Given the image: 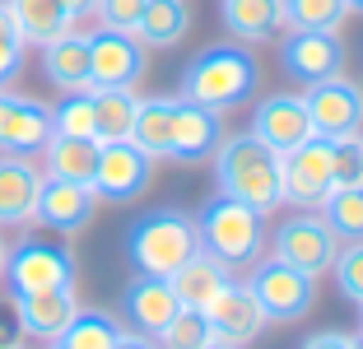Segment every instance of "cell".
Wrapping results in <instances>:
<instances>
[{
    "mask_svg": "<svg viewBox=\"0 0 363 349\" xmlns=\"http://www.w3.org/2000/svg\"><path fill=\"white\" fill-rule=\"evenodd\" d=\"M214 182H219V196L252 205L257 214H275L279 201H284L279 154L270 145H261L252 131H238V135L219 140V149H214Z\"/></svg>",
    "mask_w": 363,
    "mask_h": 349,
    "instance_id": "cell-1",
    "label": "cell"
},
{
    "mask_svg": "<svg viewBox=\"0 0 363 349\" xmlns=\"http://www.w3.org/2000/svg\"><path fill=\"white\" fill-rule=\"evenodd\" d=\"M261 84V65L242 43H224V47H205L186 61L182 70V98L201 103L210 112H233Z\"/></svg>",
    "mask_w": 363,
    "mask_h": 349,
    "instance_id": "cell-2",
    "label": "cell"
},
{
    "mask_svg": "<svg viewBox=\"0 0 363 349\" xmlns=\"http://www.w3.org/2000/svg\"><path fill=\"white\" fill-rule=\"evenodd\" d=\"M201 252V233H196V214L177 210V205H159L130 219L126 228V256L140 275H163L168 279L177 265H186Z\"/></svg>",
    "mask_w": 363,
    "mask_h": 349,
    "instance_id": "cell-3",
    "label": "cell"
},
{
    "mask_svg": "<svg viewBox=\"0 0 363 349\" xmlns=\"http://www.w3.org/2000/svg\"><path fill=\"white\" fill-rule=\"evenodd\" d=\"M196 233H201V252L224 261L228 270L257 265L266 252V214H257L242 201H228V196H214L196 214Z\"/></svg>",
    "mask_w": 363,
    "mask_h": 349,
    "instance_id": "cell-4",
    "label": "cell"
},
{
    "mask_svg": "<svg viewBox=\"0 0 363 349\" xmlns=\"http://www.w3.org/2000/svg\"><path fill=\"white\" fill-rule=\"evenodd\" d=\"M247 289L257 294L261 312H266V326H294V321H303L312 312V303H317V279L303 275L298 265L279 261V256L252 265Z\"/></svg>",
    "mask_w": 363,
    "mask_h": 349,
    "instance_id": "cell-5",
    "label": "cell"
},
{
    "mask_svg": "<svg viewBox=\"0 0 363 349\" xmlns=\"http://www.w3.org/2000/svg\"><path fill=\"white\" fill-rule=\"evenodd\" d=\"M5 284L10 294H47V289H75V252L47 238H23L5 256Z\"/></svg>",
    "mask_w": 363,
    "mask_h": 349,
    "instance_id": "cell-6",
    "label": "cell"
},
{
    "mask_svg": "<svg viewBox=\"0 0 363 349\" xmlns=\"http://www.w3.org/2000/svg\"><path fill=\"white\" fill-rule=\"evenodd\" d=\"M154 182V159L135 140H107L98 145V168H94V196L112 205L140 201Z\"/></svg>",
    "mask_w": 363,
    "mask_h": 349,
    "instance_id": "cell-7",
    "label": "cell"
},
{
    "mask_svg": "<svg viewBox=\"0 0 363 349\" xmlns=\"http://www.w3.org/2000/svg\"><path fill=\"white\" fill-rule=\"evenodd\" d=\"M335 252H340V238L331 233V223L321 219V210H298L279 219L275 228V256L289 265H298L303 275L321 279V270H331Z\"/></svg>",
    "mask_w": 363,
    "mask_h": 349,
    "instance_id": "cell-8",
    "label": "cell"
},
{
    "mask_svg": "<svg viewBox=\"0 0 363 349\" xmlns=\"http://www.w3.org/2000/svg\"><path fill=\"white\" fill-rule=\"evenodd\" d=\"M150 70V47L135 33H89V89H135Z\"/></svg>",
    "mask_w": 363,
    "mask_h": 349,
    "instance_id": "cell-9",
    "label": "cell"
},
{
    "mask_svg": "<svg viewBox=\"0 0 363 349\" xmlns=\"http://www.w3.org/2000/svg\"><path fill=\"white\" fill-rule=\"evenodd\" d=\"M279 168H284V201L298 205V210H321L331 201L335 177H331V140H303L298 149L279 154Z\"/></svg>",
    "mask_w": 363,
    "mask_h": 349,
    "instance_id": "cell-10",
    "label": "cell"
},
{
    "mask_svg": "<svg viewBox=\"0 0 363 349\" xmlns=\"http://www.w3.org/2000/svg\"><path fill=\"white\" fill-rule=\"evenodd\" d=\"M303 103H308V116H312V135H321V140L363 135V89L354 79L335 74V79L308 84Z\"/></svg>",
    "mask_w": 363,
    "mask_h": 349,
    "instance_id": "cell-11",
    "label": "cell"
},
{
    "mask_svg": "<svg viewBox=\"0 0 363 349\" xmlns=\"http://www.w3.org/2000/svg\"><path fill=\"white\" fill-rule=\"evenodd\" d=\"M201 312H205V321H210L214 340H224V345H233V349L252 345V340L266 331V312H261L257 294L247 289V279H228Z\"/></svg>",
    "mask_w": 363,
    "mask_h": 349,
    "instance_id": "cell-12",
    "label": "cell"
},
{
    "mask_svg": "<svg viewBox=\"0 0 363 349\" xmlns=\"http://www.w3.org/2000/svg\"><path fill=\"white\" fill-rule=\"evenodd\" d=\"M252 135L261 145H270L275 154H289L298 149L303 140H312V116H308V103L303 94H270L252 107Z\"/></svg>",
    "mask_w": 363,
    "mask_h": 349,
    "instance_id": "cell-13",
    "label": "cell"
},
{
    "mask_svg": "<svg viewBox=\"0 0 363 349\" xmlns=\"http://www.w3.org/2000/svg\"><path fill=\"white\" fill-rule=\"evenodd\" d=\"M279 65H284L289 79H303V84L335 79V74H345L340 33H289L284 47H279Z\"/></svg>",
    "mask_w": 363,
    "mask_h": 349,
    "instance_id": "cell-14",
    "label": "cell"
},
{
    "mask_svg": "<svg viewBox=\"0 0 363 349\" xmlns=\"http://www.w3.org/2000/svg\"><path fill=\"white\" fill-rule=\"evenodd\" d=\"M224 112H210L201 103L177 98L172 107V135H168V159L172 163H205L214 159V149L224 140Z\"/></svg>",
    "mask_w": 363,
    "mask_h": 349,
    "instance_id": "cell-15",
    "label": "cell"
},
{
    "mask_svg": "<svg viewBox=\"0 0 363 349\" xmlns=\"http://www.w3.org/2000/svg\"><path fill=\"white\" fill-rule=\"evenodd\" d=\"M52 140V107L0 89V154H43Z\"/></svg>",
    "mask_w": 363,
    "mask_h": 349,
    "instance_id": "cell-16",
    "label": "cell"
},
{
    "mask_svg": "<svg viewBox=\"0 0 363 349\" xmlns=\"http://www.w3.org/2000/svg\"><path fill=\"white\" fill-rule=\"evenodd\" d=\"M43 182H47V172L28 154H0V228L33 223Z\"/></svg>",
    "mask_w": 363,
    "mask_h": 349,
    "instance_id": "cell-17",
    "label": "cell"
},
{
    "mask_svg": "<svg viewBox=\"0 0 363 349\" xmlns=\"http://www.w3.org/2000/svg\"><path fill=\"white\" fill-rule=\"evenodd\" d=\"M98 210V196L89 182H61V177H47L43 191H38V214L33 219L43 228L56 233H79Z\"/></svg>",
    "mask_w": 363,
    "mask_h": 349,
    "instance_id": "cell-18",
    "label": "cell"
},
{
    "mask_svg": "<svg viewBox=\"0 0 363 349\" xmlns=\"http://www.w3.org/2000/svg\"><path fill=\"white\" fill-rule=\"evenodd\" d=\"M121 312H126V321L140 336H159L182 312V303H177V294H172V284L163 275H140V279H130L126 294H121Z\"/></svg>",
    "mask_w": 363,
    "mask_h": 349,
    "instance_id": "cell-19",
    "label": "cell"
},
{
    "mask_svg": "<svg viewBox=\"0 0 363 349\" xmlns=\"http://www.w3.org/2000/svg\"><path fill=\"white\" fill-rule=\"evenodd\" d=\"M14 317L19 331L33 340H61V331L70 326V317L79 312L75 289H47V294H14Z\"/></svg>",
    "mask_w": 363,
    "mask_h": 349,
    "instance_id": "cell-20",
    "label": "cell"
},
{
    "mask_svg": "<svg viewBox=\"0 0 363 349\" xmlns=\"http://www.w3.org/2000/svg\"><path fill=\"white\" fill-rule=\"evenodd\" d=\"M43 74L47 84L61 89V94H75L89 89V33H61L56 43L43 47Z\"/></svg>",
    "mask_w": 363,
    "mask_h": 349,
    "instance_id": "cell-21",
    "label": "cell"
},
{
    "mask_svg": "<svg viewBox=\"0 0 363 349\" xmlns=\"http://www.w3.org/2000/svg\"><path fill=\"white\" fill-rule=\"evenodd\" d=\"M219 10L238 43H270L284 33V0H224Z\"/></svg>",
    "mask_w": 363,
    "mask_h": 349,
    "instance_id": "cell-22",
    "label": "cell"
},
{
    "mask_svg": "<svg viewBox=\"0 0 363 349\" xmlns=\"http://www.w3.org/2000/svg\"><path fill=\"white\" fill-rule=\"evenodd\" d=\"M5 5H10L14 33H19L23 47H47V43H56L61 33L75 28L61 0H5Z\"/></svg>",
    "mask_w": 363,
    "mask_h": 349,
    "instance_id": "cell-23",
    "label": "cell"
},
{
    "mask_svg": "<svg viewBox=\"0 0 363 349\" xmlns=\"http://www.w3.org/2000/svg\"><path fill=\"white\" fill-rule=\"evenodd\" d=\"M228 279H233V270H228L224 261H214L210 252H196L186 265H177L168 275V284H172V294H177L182 307H205Z\"/></svg>",
    "mask_w": 363,
    "mask_h": 349,
    "instance_id": "cell-24",
    "label": "cell"
},
{
    "mask_svg": "<svg viewBox=\"0 0 363 349\" xmlns=\"http://www.w3.org/2000/svg\"><path fill=\"white\" fill-rule=\"evenodd\" d=\"M98 168V140H75V135H52L43 145V172L61 182H89L94 187Z\"/></svg>",
    "mask_w": 363,
    "mask_h": 349,
    "instance_id": "cell-25",
    "label": "cell"
},
{
    "mask_svg": "<svg viewBox=\"0 0 363 349\" xmlns=\"http://www.w3.org/2000/svg\"><path fill=\"white\" fill-rule=\"evenodd\" d=\"M191 33V5L186 0H150L135 23V38L145 47H177Z\"/></svg>",
    "mask_w": 363,
    "mask_h": 349,
    "instance_id": "cell-26",
    "label": "cell"
},
{
    "mask_svg": "<svg viewBox=\"0 0 363 349\" xmlns=\"http://www.w3.org/2000/svg\"><path fill=\"white\" fill-rule=\"evenodd\" d=\"M94 94V135L98 145L107 140H130V126H135V89H89Z\"/></svg>",
    "mask_w": 363,
    "mask_h": 349,
    "instance_id": "cell-27",
    "label": "cell"
},
{
    "mask_svg": "<svg viewBox=\"0 0 363 349\" xmlns=\"http://www.w3.org/2000/svg\"><path fill=\"white\" fill-rule=\"evenodd\" d=\"M172 107H177V98H168V94L140 98V107H135V126H130V140H135V145L145 149L150 159H168Z\"/></svg>",
    "mask_w": 363,
    "mask_h": 349,
    "instance_id": "cell-28",
    "label": "cell"
},
{
    "mask_svg": "<svg viewBox=\"0 0 363 349\" xmlns=\"http://www.w3.org/2000/svg\"><path fill=\"white\" fill-rule=\"evenodd\" d=\"M350 23L345 0H284V28L289 33H340Z\"/></svg>",
    "mask_w": 363,
    "mask_h": 349,
    "instance_id": "cell-29",
    "label": "cell"
},
{
    "mask_svg": "<svg viewBox=\"0 0 363 349\" xmlns=\"http://www.w3.org/2000/svg\"><path fill=\"white\" fill-rule=\"evenodd\" d=\"M117 340H121V321L103 307H79L70 317V326L61 331V345L70 349H112Z\"/></svg>",
    "mask_w": 363,
    "mask_h": 349,
    "instance_id": "cell-30",
    "label": "cell"
},
{
    "mask_svg": "<svg viewBox=\"0 0 363 349\" xmlns=\"http://www.w3.org/2000/svg\"><path fill=\"white\" fill-rule=\"evenodd\" d=\"M321 219L331 223L340 243H363V187H340L321 205Z\"/></svg>",
    "mask_w": 363,
    "mask_h": 349,
    "instance_id": "cell-31",
    "label": "cell"
},
{
    "mask_svg": "<svg viewBox=\"0 0 363 349\" xmlns=\"http://www.w3.org/2000/svg\"><path fill=\"white\" fill-rule=\"evenodd\" d=\"M52 135H75V140H98L94 135V94L75 89L52 107Z\"/></svg>",
    "mask_w": 363,
    "mask_h": 349,
    "instance_id": "cell-32",
    "label": "cell"
},
{
    "mask_svg": "<svg viewBox=\"0 0 363 349\" xmlns=\"http://www.w3.org/2000/svg\"><path fill=\"white\" fill-rule=\"evenodd\" d=\"M154 340H159L163 349H201V345H210V340H214V331H210V321H205L201 307H182V312Z\"/></svg>",
    "mask_w": 363,
    "mask_h": 349,
    "instance_id": "cell-33",
    "label": "cell"
},
{
    "mask_svg": "<svg viewBox=\"0 0 363 349\" xmlns=\"http://www.w3.org/2000/svg\"><path fill=\"white\" fill-rule=\"evenodd\" d=\"M331 270H335V284H340V294L350 298L354 307H363V243H340Z\"/></svg>",
    "mask_w": 363,
    "mask_h": 349,
    "instance_id": "cell-34",
    "label": "cell"
},
{
    "mask_svg": "<svg viewBox=\"0 0 363 349\" xmlns=\"http://www.w3.org/2000/svg\"><path fill=\"white\" fill-rule=\"evenodd\" d=\"M331 177H335V191L363 187V140L359 135L331 140Z\"/></svg>",
    "mask_w": 363,
    "mask_h": 349,
    "instance_id": "cell-35",
    "label": "cell"
},
{
    "mask_svg": "<svg viewBox=\"0 0 363 349\" xmlns=\"http://www.w3.org/2000/svg\"><path fill=\"white\" fill-rule=\"evenodd\" d=\"M150 0H98L94 14H98V28H112V33H135L140 14H145Z\"/></svg>",
    "mask_w": 363,
    "mask_h": 349,
    "instance_id": "cell-36",
    "label": "cell"
},
{
    "mask_svg": "<svg viewBox=\"0 0 363 349\" xmlns=\"http://www.w3.org/2000/svg\"><path fill=\"white\" fill-rule=\"evenodd\" d=\"M19 70H23V43L0 38V89H10V79H19Z\"/></svg>",
    "mask_w": 363,
    "mask_h": 349,
    "instance_id": "cell-37",
    "label": "cell"
},
{
    "mask_svg": "<svg viewBox=\"0 0 363 349\" xmlns=\"http://www.w3.org/2000/svg\"><path fill=\"white\" fill-rule=\"evenodd\" d=\"M10 345H23V331H19V317H14V303H0V349Z\"/></svg>",
    "mask_w": 363,
    "mask_h": 349,
    "instance_id": "cell-38",
    "label": "cell"
},
{
    "mask_svg": "<svg viewBox=\"0 0 363 349\" xmlns=\"http://www.w3.org/2000/svg\"><path fill=\"white\" fill-rule=\"evenodd\" d=\"M303 349H354V336H345V331H321V336L303 340Z\"/></svg>",
    "mask_w": 363,
    "mask_h": 349,
    "instance_id": "cell-39",
    "label": "cell"
},
{
    "mask_svg": "<svg viewBox=\"0 0 363 349\" xmlns=\"http://www.w3.org/2000/svg\"><path fill=\"white\" fill-rule=\"evenodd\" d=\"M112 349H163L154 336H140V331H121V340Z\"/></svg>",
    "mask_w": 363,
    "mask_h": 349,
    "instance_id": "cell-40",
    "label": "cell"
},
{
    "mask_svg": "<svg viewBox=\"0 0 363 349\" xmlns=\"http://www.w3.org/2000/svg\"><path fill=\"white\" fill-rule=\"evenodd\" d=\"M61 5H65V14H70V23H79V19H89V14H94L98 0H61Z\"/></svg>",
    "mask_w": 363,
    "mask_h": 349,
    "instance_id": "cell-41",
    "label": "cell"
},
{
    "mask_svg": "<svg viewBox=\"0 0 363 349\" xmlns=\"http://www.w3.org/2000/svg\"><path fill=\"white\" fill-rule=\"evenodd\" d=\"M0 38H19V33H14V19H10V5H5V0H0Z\"/></svg>",
    "mask_w": 363,
    "mask_h": 349,
    "instance_id": "cell-42",
    "label": "cell"
},
{
    "mask_svg": "<svg viewBox=\"0 0 363 349\" xmlns=\"http://www.w3.org/2000/svg\"><path fill=\"white\" fill-rule=\"evenodd\" d=\"M5 256H10V247H5V238H0V279H5Z\"/></svg>",
    "mask_w": 363,
    "mask_h": 349,
    "instance_id": "cell-43",
    "label": "cell"
},
{
    "mask_svg": "<svg viewBox=\"0 0 363 349\" xmlns=\"http://www.w3.org/2000/svg\"><path fill=\"white\" fill-rule=\"evenodd\" d=\"M350 5V14H363V0H345Z\"/></svg>",
    "mask_w": 363,
    "mask_h": 349,
    "instance_id": "cell-44",
    "label": "cell"
},
{
    "mask_svg": "<svg viewBox=\"0 0 363 349\" xmlns=\"http://www.w3.org/2000/svg\"><path fill=\"white\" fill-rule=\"evenodd\" d=\"M201 349H233V345H224V340H210V345H201Z\"/></svg>",
    "mask_w": 363,
    "mask_h": 349,
    "instance_id": "cell-45",
    "label": "cell"
},
{
    "mask_svg": "<svg viewBox=\"0 0 363 349\" xmlns=\"http://www.w3.org/2000/svg\"><path fill=\"white\" fill-rule=\"evenodd\" d=\"M43 349H70V345H61V340H47V345Z\"/></svg>",
    "mask_w": 363,
    "mask_h": 349,
    "instance_id": "cell-46",
    "label": "cell"
},
{
    "mask_svg": "<svg viewBox=\"0 0 363 349\" xmlns=\"http://www.w3.org/2000/svg\"><path fill=\"white\" fill-rule=\"evenodd\" d=\"M354 349H363V336H354Z\"/></svg>",
    "mask_w": 363,
    "mask_h": 349,
    "instance_id": "cell-47",
    "label": "cell"
},
{
    "mask_svg": "<svg viewBox=\"0 0 363 349\" xmlns=\"http://www.w3.org/2000/svg\"><path fill=\"white\" fill-rule=\"evenodd\" d=\"M359 326H363V307H359ZM359 336H363V331H359Z\"/></svg>",
    "mask_w": 363,
    "mask_h": 349,
    "instance_id": "cell-48",
    "label": "cell"
},
{
    "mask_svg": "<svg viewBox=\"0 0 363 349\" xmlns=\"http://www.w3.org/2000/svg\"><path fill=\"white\" fill-rule=\"evenodd\" d=\"M10 349H28V345H10Z\"/></svg>",
    "mask_w": 363,
    "mask_h": 349,
    "instance_id": "cell-49",
    "label": "cell"
},
{
    "mask_svg": "<svg viewBox=\"0 0 363 349\" xmlns=\"http://www.w3.org/2000/svg\"><path fill=\"white\" fill-rule=\"evenodd\" d=\"M359 140H363V135H359Z\"/></svg>",
    "mask_w": 363,
    "mask_h": 349,
    "instance_id": "cell-50",
    "label": "cell"
}]
</instances>
